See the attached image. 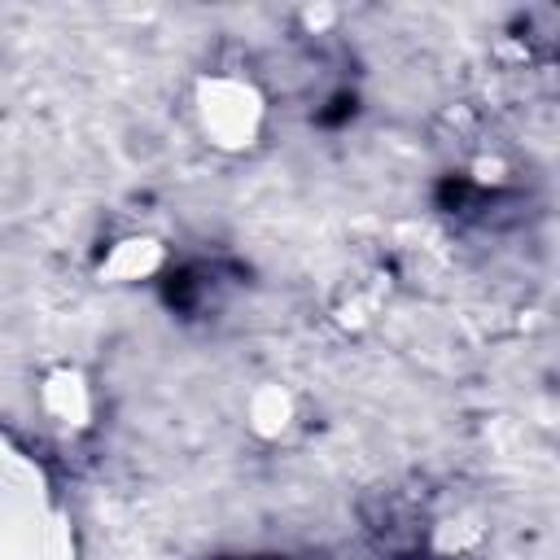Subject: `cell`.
Segmentation results:
<instances>
[{
	"instance_id": "6da1fadb",
	"label": "cell",
	"mask_w": 560,
	"mask_h": 560,
	"mask_svg": "<svg viewBox=\"0 0 560 560\" xmlns=\"http://www.w3.org/2000/svg\"><path fill=\"white\" fill-rule=\"evenodd\" d=\"M267 92L241 70H206L192 83V122L219 153H249L267 136Z\"/></svg>"
},
{
	"instance_id": "7a4b0ae2",
	"label": "cell",
	"mask_w": 560,
	"mask_h": 560,
	"mask_svg": "<svg viewBox=\"0 0 560 560\" xmlns=\"http://www.w3.org/2000/svg\"><path fill=\"white\" fill-rule=\"evenodd\" d=\"M39 416L61 433H88L96 424V385L79 363H48L35 381Z\"/></svg>"
},
{
	"instance_id": "3957f363",
	"label": "cell",
	"mask_w": 560,
	"mask_h": 560,
	"mask_svg": "<svg viewBox=\"0 0 560 560\" xmlns=\"http://www.w3.org/2000/svg\"><path fill=\"white\" fill-rule=\"evenodd\" d=\"M486 529L490 525H486V516L472 503H438V508H424L420 547L429 556L459 560V556H472L486 542Z\"/></svg>"
},
{
	"instance_id": "277c9868",
	"label": "cell",
	"mask_w": 560,
	"mask_h": 560,
	"mask_svg": "<svg viewBox=\"0 0 560 560\" xmlns=\"http://www.w3.org/2000/svg\"><path fill=\"white\" fill-rule=\"evenodd\" d=\"M245 429L258 442H267V446L289 442L302 429V402H298L293 385H284V381H258L245 394Z\"/></svg>"
},
{
	"instance_id": "5b68a950",
	"label": "cell",
	"mask_w": 560,
	"mask_h": 560,
	"mask_svg": "<svg viewBox=\"0 0 560 560\" xmlns=\"http://www.w3.org/2000/svg\"><path fill=\"white\" fill-rule=\"evenodd\" d=\"M166 245L153 232H127L118 241H109V249L96 258V276L109 284H140L153 280L166 267Z\"/></svg>"
},
{
	"instance_id": "8992f818",
	"label": "cell",
	"mask_w": 560,
	"mask_h": 560,
	"mask_svg": "<svg viewBox=\"0 0 560 560\" xmlns=\"http://www.w3.org/2000/svg\"><path fill=\"white\" fill-rule=\"evenodd\" d=\"M385 293H389V276H385L381 267H359V271H350V276L332 289L328 311H332V319H337L341 328H363V324H372L376 311L385 306Z\"/></svg>"
},
{
	"instance_id": "52a82bcc",
	"label": "cell",
	"mask_w": 560,
	"mask_h": 560,
	"mask_svg": "<svg viewBox=\"0 0 560 560\" xmlns=\"http://www.w3.org/2000/svg\"><path fill=\"white\" fill-rule=\"evenodd\" d=\"M298 22H302L306 35H324V31H332L341 22V9H332V4H306V9H298Z\"/></svg>"
}]
</instances>
